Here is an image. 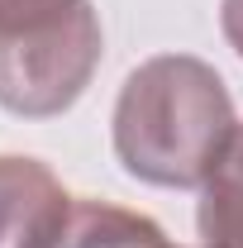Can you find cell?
<instances>
[{
	"mask_svg": "<svg viewBox=\"0 0 243 248\" xmlns=\"http://www.w3.org/2000/svg\"><path fill=\"white\" fill-rule=\"evenodd\" d=\"M143 248H177V244H172L167 234H157V239H148V244H143Z\"/></svg>",
	"mask_w": 243,
	"mask_h": 248,
	"instance_id": "52a82bcc",
	"label": "cell"
},
{
	"mask_svg": "<svg viewBox=\"0 0 243 248\" xmlns=\"http://www.w3.org/2000/svg\"><path fill=\"white\" fill-rule=\"evenodd\" d=\"M219 29L229 38V48L243 58V0H224L219 5Z\"/></svg>",
	"mask_w": 243,
	"mask_h": 248,
	"instance_id": "8992f818",
	"label": "cell"
},
{
	"mask_svg": "<svg viewBox=\"0 0 243 248\" xmlns=\"http://www.w3.org/2000/svg\"><path fill=\"white\" fill-rule=\"evenodd\" d=\"M105 53L91 0L0 5V105L19 120H53L91 86Z\"/></svg>",
	"mask_w": 243,
	"mask_h": 248,
	"instance_id": "7a4b0ae2",
	"label": "cell"
},
{
	"mask_svg": "<svg viewBox=\"0 0 243 248\" xmlns=\"http://www.w3.org/2000/svg\"><path fill=\"white\" fill-rule=\"evenodd\" d=\"M157 234L162 224L138 210H124L110 201H76L58 248H143Z\"/></svg>",
	"mask_w": 243,
	"mask_h": 248,
	"instance_id": "5b68a950",
	"label": "cell"
},
{
	"mask_svg": "<svg viewBox=\"0 0 243 248\" xmlns=\"http://www.w3.org/2000/svg\"><path fill=\"white\" fill-rule=\"evenodd\" d=\"M196 229L205 248H243V124L234 129L224 157L200 186Z\"/></svg>",
	"mask_w": 243,
	"mask_h": 248,
	"instance_id": "277c9868",
	"label": "cell"
},
{
	"mask_svg": "<svg viewBox=\"0 0 243 248\" xmlns=\"http://www.w3.org/2000/svg\"><path fill=\"white\" fill-rule=\"evenodd\" d=\"M76 196L38 157L0 153V248H58Z\"/></svg>",
	"mask_w": 243,
	"mask_h": 248,
	"instance_id": "3957f363",
	"label": "cell"
},
{
	"mask_svg": "<svg viewBox=\"0 0 243 248\" xmlns=\"http://www.w3.org/2000/svg\"><path fill=\"white\" fill-rule=\"evenodd\" d=\"M239 129L234 95L210 62L157 53L138 62L115 100V157L134 182L191 191L205 186Z\"/></svg>",
	"mask_w": 243,
	"mask_h": 248,
	"instance_id": "6da1fadb",
	"label": "cell"
},
{
	"mask_svg": "<svg viewBox=\"0 0 243 248\" xmlns=\"http://www.w3.org/2000/svg\"><path fill=\"white\" fill-rule=\"evenodd\" d=\"M0 5H5V0H0Z\"/></svg>",
	"mask_w": 243,
	"mask_h": 248,
	"instance_id": "ba28073f",
	"label": "cell"
}]
</instances>
